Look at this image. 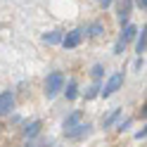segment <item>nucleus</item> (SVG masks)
Segmentation results:
<instances>
[{
	"label": "nucleus",
	"mask_w": 147,
	"mask_h": 147,
	"mask_svg": "<svg viewBox=\"0 0 147 147\" xmlns=\"http://www.w3.org/2000/svg\"><path fill=\"white\" fill-rule=\"evenodd\" d=\"M67 97L69 100L76 97V83H74V81H69V86H67Z\"/></svg>",
	"instance_id": "nucleus-10"
},
{
	"label": "nucleus",
	"mask_w": 147,
	"mask_h": 147,
	"mask_svg": "<svg viewBox=\"0 0 147 147\" xmlns=\"http://www.w3.org/2000/svg\"><path fill=\"white\" fill-rule=\"evenodd\" d=\"M135 33H138V29H135L133 24H128L126 29H123V33H121V43H128V40H131V38H133Z\"/></svg>",
	"instance_id": "nucleus-6"
},
{
	"label": "nucleus",
	"mask_w": 147,
	"mask_h": 147,
	"mask_svg": "<svg viewBox=\"0 0 147 147\" xmlns=\"http://www.w3.org/2000/svg\"><path fill=\"white\" fill-rule=\"evenodd\" d=\"M81 38H83V31H81V29H76V31H71V33H69L62 43H64V48H76V45L81 43Z\"/></svg>",
	"instance_id": "nucleus-3"
},
{
	"label": "nucleus",
	"mask_w": 147,
	"mask_h": 147,
	"mask_svg": "<svg viewBox=\"0 0 147 147\" xmlns=\"http://www.w3.org/2000/svg\"><path fill=\"white\" fill-rule=\"evenodd\" d=\"M121 83H123V74H114V76L107 81V86H105V90H102V95H105V97H109V95L114 93V90L121 88Z\"/></svg>",
	"instance_id": "nucleus-2"
},
{
	"label": "nucleus",
	"mask_w": 147,
	"mask_h": 147,
	"mask_svg": "<svg viewBox=\"0 0 147 147\" xmlns=\"http://www.w3.org/2000/svg\"><path fill=\"white\" fill-rule=\"evenodd\" d=\"M59 40H62V33H59V31L45 33V43H50V45H55V43H59Z\"/></svg>",
	"instance_id": "nucleus-7"
},
{
	"label": "nucleus",
	"mask_w": 147,
	"mask_h": 147,
	"mask_svg": "<svg viewBox=\"0 0 147 147\" xmlns=\"http://www.w3.org/2000/svg\"><path fill=\"white\" fill-rule=\"evenodd\" d=\"M135 3H138V7H142V10L147 7V0H135Z\"/></svg>",
	"instance_id": "nucleus-15"
},
{
	"label": "nucleus",
	"mask_w": 147,
	"mask_h": 147,
	"mask_svg": "<svg viewBox=\"0 0 147 147\" xmlns=\"http://www.w3.org/2000/svg\"><path fill=\"white\" fill-rule=\"evenodd\" d=\"M40 131V121H33V123H29V126H26V138H31V135H36V133H38Z\"/></svg>",
	"instance_id": "nucleus-8"
},
{
	"label": "nucleus",
	"mask_w": 147,
	"mask_h": 147,
	"mask_svg": "<svg viewBox=\"0 0 147 147\" xmlns=\"http://www.w3.org/2000/svg\"><path fill=\"white\" fill-rule=\"evenodd\" d=\"M93 76H95V78L102 76V67H95V69H93Z\"/></svg>",
	"instance_id": "nucleus-14"
},
{
	"label": "nucleus",
	"mask_w": 147,
	"mask_h": 147,
	"mask_svg": "<svg viewBox=\"0 0 147 147\" xmlns=\"http://www.w3.org/2000/svg\"><path fill=\"white\" fill-rule=\"evenodd\" d=\"M81 116H83V114H81V112H74L69 119H67V121H64V133H69V131H74V128H76V123L81 121Z\"/></svg>",
	"instance_id": "nucleus-5"
},
{
	"label": "nucleus",
	"mask_w": 147,
	"mask_h": 147,
	"mask_svg": "<svg viewBox=\"0 0 147 147\" xmlns=\"http://www.w3.org/2000/svg\"><path fill=\"white\" fill-rule=\"evenodd\" d=\"M116 116H119V109H114V112H112V114H109L107 119H102V123H105V126H109V123H112V121H114V119H116Z\"/></svg>",
	"instance_id": "nucleus-11"
},
{
	"label": "nucleus",
	"mask_w": 147,
	"mask_h": 147,
	"mask_svg": "<svg viewBox=\"0 0 147 147\" xmlns=\"http://www.w3.org/2000/svg\"><path fill=\"white\" fill-rule=\"evenodd\" d=\"M145 45H147V36H145V31H142V36H140V38H138V52H145Z\"/></svg>",
	"instance_id": "nucleus-9"
},
{
	"label": "nucleus",
	"mask_w": 147,
	"mask_h": 147,
	"mask_svg": "<svg viewBox=\"0 0 147 147\" xmlns=\"http://www.w3.org/2000/svg\"><path fill=\"white\" fill-rule=\"evenodd\" d=\"M62 86H64V76L59 71H52L50 76H48V83H45V95L48 97H55L62 90Z\"/></svg>",
	"instance_id": "nucleus-1"
},
{
	"label": "nucleus",
	"mask_w": 147,
	"mask_h": 147,
	"mask_svg": "<svg viewBox=\"0 0 147 147\" xmlns=\"http://www.w3.org/2000/svg\"><path fill=\"white\" fill-rule=\"evenodd\" d=\"M102 3H105V7H107V5H109V3H112V0H102Z\"/></svg>",
	"instance_id": "nucleus-16"
},
{
	"label": "nucleus",
	"mask_w": 147,
	"mask_h": 147,
	"mask_svg": "<svg viewBox=\"0 0 147 147\" xmlns=\"http://www.w3.org/2000/svg\"><path fill=\"white\" fill-rule=\"evenodd\" d=\"M97 90H100V88H97V86H93V88H90L88 93H86V97H95V95H97Z\"/></svg>",
	"instance_id": "nucleus-13"
},
{
	"label": "nucleus",
	"mask_w": 147,
	"mask_h": 147,
	"mask_svg": "<svg viewBox=\"0 0 147 147\" xmlns=\"http://www.w3.org/2000/svg\"><path fill=\"white\" fill-rule=\"evenodd\" d=\"M12 105H14L12 93H3V95H0V114H10Z\"/></svg>",
	"instance_id": "nucleus-4"
},
{
	"label": "nucleus",
	"mask_w": 147,
	"mask_h": 147,
	"mask_svg": "<svg viewBox=\"0 0 147 147\" xmlns=\"http://www.w3.org/2000/svg\"><path fill=\"white\" fill-rule=\"evenodd\" d=\"M100 31H102V26H100V24H93V29H90V33H93V36H100Z\"/></svg>",
	"instance_id": "nucleus-12"
}]
</instances>
